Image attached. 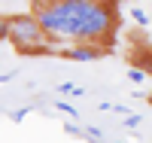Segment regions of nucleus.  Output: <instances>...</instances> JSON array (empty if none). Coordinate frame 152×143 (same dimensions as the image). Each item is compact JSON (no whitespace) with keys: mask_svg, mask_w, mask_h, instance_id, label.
Wrapping results in <instances>:
<instances>
[{"mask_svg":"<svg viewBox=\"0 0 152 143\" xmlns=\"http://www.w3.org/2000/svg\"><path fill=\"white\" fill-rule=\"evenodd\" d=\"M34 15L58 43H88L113 52L119 31V0H37Z\"/></svg>","mask_w":152,"mask_h":143,"instance_id":"1","label":"nucleus"},{"mask_svg":"<svg viewBox=\"0 0 152 143\" xmlns=\"http://www.w3.org/2000/svg\"><path fill=\"white\" fill-rule=\"evenodd\" d=\"M12 49L18 55H55V46L49 40V34L43 31V24L37 21L34 12H18L9 15V37Z\"/></svg>","mask_w":152,"mask_h":143,"instance_id":"2","label":"nucleus"},{"mask_svg":"<svg viewBox=\"0 0 152 143\" xmlns=\"http://www.w3.org/2000/svg\"><path fill=\"white\" fill-rule=\"evenodd\" d=\"M55 55L58 58H67V61H97L107 55V49L100 46H88V43H70V46H55Z\"/></svg>","mask_w":152,"mask_h":143,"instance_id":"3","label":"nucleus"},{"mask_svg":"<svg viewBox=\"0 0 152 143\" xmlns=\"http://www.w3.org/2000/svg\"><path fill=\"white\" fill-rule=\"evenodd\" d=\"M131 67H137V70H143L146 76H152V46L149 43L131 49Z\"/></svg>","mask_w":152,"mask_h":143,"instance_id":"4","label":"nucleus"},{"mask_svg":"<svg viewBox=\"0 0 152 143\" xmlns=\"http://www.w3.org/2000/svg\"><path fill=\"white\" fill-rule=\"evenodd\" d=\"M55 110L58 113H67L70 119H79V110H76L73 103H67V100H55Z\"/></svg>","mask_w":152,"mask_h":143,"instance_id":"5","label":"nucleus"},{"mask_svg":"<svg viewBox=\"0 0 152 143\" xmlns=\"http://www.w3.org/2000/svg\"><path fill=\"white\" fill-rule=\"evenodd\" d=\"M131 18L140 24V28H146V24H149V15H146L143 9H137V6H131Z\"/></svg>","mask_w":152,"mask_h":143,"instance_id":"6","label":"nucleus"},{"mask_svg":"<svg viewBox=\"0 0 152 143\" xmlns=\"http://www.w3.org/2000/svg\"><path fill=\"white\" fill-rule=\"evenodd\" d=\"M128 79H131V82H146L149 76H146L143 70H137V67H131V70H128Z\"/></svg>","mask_w":152,"mask_h":143,"instance_id":"7","label":"nucleus"},{"mask_svg":"<svg viewBox=\"0 0 152 143\" xmlns=\"http://www.w3.org/2000/svg\"><path fill=\"white\" fill-rule=\"evenodd\" d=\"M122 125H125V128H137V125H140V116H137V113H128V116L122 119Z\"/></svg>","mask_w":152,"mask_h":143,"instance_id":"8","label":"nucleus"},{"mask_svg":"<svg viewBox=\"0 0 152 143\" xmlns=\"http://www.w3.org/2000/svg\"><path fill=\"white\" fill-rule=\"evenodd\" d=\"M9 37V15H0V40Z\"/></svg>","mask_w":152,"mask_h":143,"instance_id":"9","label":"nucleus"},{"mask_svg":"<svg viewBox=\"0 0 152 143\" xmlns=\"http://www.w3.org/2000/svg\"><path fill=\"white\" fill-rule=\"evenodd\" d=\"M73 92H76L73 82H61V85H58V95H70V98H73Z\"/></svg>","mask_w":152,"mask_h":143,"instance_id":"10","label":"nucleus"},{"mask_svg":"<svg viewBox=\"0 0 152 143\" xmlns=\"http://www.w3.org/2000/svg\"><path fill=\"white\" fill-rule=\"evenodd\" d=\"M64 131H67V134H76V137H79V134H82V131H79V128H76L73 122H67V125H64Z\"/></svg>","mask_w":152,"mask_h":143,"instance_id":"11","label":"nucleus"},{"mask_svg":"<svg viewBox=\"0 0 152 143\" xmlns=\"http://www.w3.org/2000/svg\"><path fill=\"white\" fill-rule=\"evenodd\" d=\"M12 76H15V73H12V70H9V73H0V82H9Z\"/></svg>","mask_w":152,"mask_h":143,"instance_id":"12","label":"nucleus"},{"mask_svg":"<svg viewBox=\"0 0 152 143\" xmlns=\"http://www.w3.org/2000/svg\"><path fill=\"white\" fill-rule=\"evenodd\" d=\"M146 100H149V103H152V95H146Z\"/></svg>","mask_w":152,"mask_h":143,"instance_id":"13","label":"nucleus"}]
</instances>
